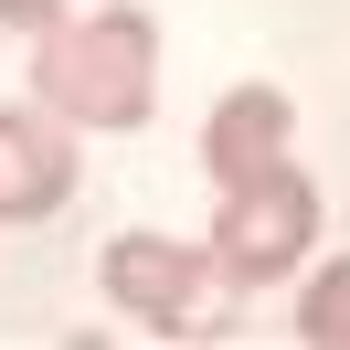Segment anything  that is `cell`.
Instances as JSON below:
<instances>
[{"label":"cell","mask_w":350,"mask_h":350,"mask_svg":"<svg viewBox=\"0 0 350 350\" xmlns=\"http://www.w3.org/2000/svg\"><path fill=\"white\" fill-rule=\"evenodd\" d=\"M308 244H319V180H308L297 159H276L265 180H234V191H223L202 255L223 265V286H276V276H297Z\"/></svg>","instance_id":"3"},{"label":"cell","mask_w":350,"mask_h":350,"mask_svg":"<svg viewBox=\"0 0 350 350\" xmlns=\"http://www.w3.org/2000/svg\"><path fill=\"white\" fill-rule=\"evenodd\" d=\"M53 11H64V0H0V22H11V32H43Z\"/></svg>","instance_id":"7"},{"label":"cell","mask_w":350,"mask_h":350,"mask_svg":"<svg viewBox=\"0 0 350 350\" xmlns=\"http://www.w3.org/2000/svg\"><path fill=\"white\" fill-rule=\"evenodd\" d=\"M96 286H107L138 329H159V340H223V329H234L223 265L202 255V244H170V234H117L107 255H96Z\"/></svg>","instance_id":"2"},{"label":"cell","mask_w":350,"mask_h":350,"mask_svg":"<svg viewBox=\"0 0 350 350\" xmlns=\"http://www.w3.org/2000/svg\"><path fill=\"white\" fill-rule=\"evenodd\" d=\"M64 191H75L64 117H43V107H0V223H43Z\"/></svg>","instance_id":"5"},{"label":"cell","mask_w":350,"mask_h":350,"mask_svg":"<svg viewBox=\"0 0 350 350\" xmlns=\"http://www.w3.org/2000/svg\"><path fill=\"white\" fill-rule=\"evenodd\" d=\"M32 107L64 128H149L159 107V22L149 11H53L32 32Z\"/></svg>","instance_id":"1"},{"label":"cell","mask_w":350,"mask_h":350,"mask_svg":"<svg viewBox=\"0 0 350 350\" xmlns=\"http://www.w3.org/2000/svg\"><path fill=\"white\" fill-rule=\"evenodd\" d=\"M297 340L308 350H350V255H329L319 276L297 286Z\"/></svg>","instance_id":"6"},{"label":"cell","mask_w":350,"mask_h":350,"mask_svg":"<svg viewBox=\"0 0 350 350\" xmlns=\"http://www.w3.org/2000/svg\"><path fill=\"white\" fill-rule=\"evenodd\" d=\"M286 149H297V117H286V96H276V85H234L213 117H202V170H213V191L265 180Z\"/></svg>","instance_id":"4"}]
</instances>
